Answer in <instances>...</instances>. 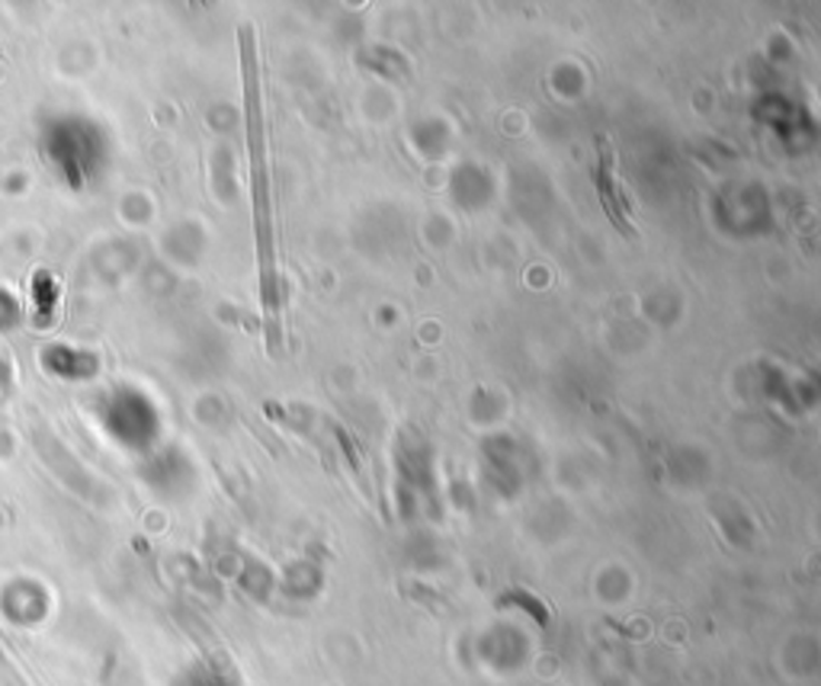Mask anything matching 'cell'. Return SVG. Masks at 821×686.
<instances>
[{
    "instance_id": "cell-1",
    "label": "cell",
    "mask_w": 821,
    "mask_h": 686,
    "mask_svg": "<svg viewBox=\"0 0 821 686\" xmlns=\"http://www.w3.org/2000/svg\"><path fill=\"white\" fill-rule=\"evenodd\" d=\"M238 39H241V81H244V122H248L260 299H263V312H267L270 353L280 356V350H283V286H280V273H277V244H273V193H270V164H267V122H263V90H260L254 29L241 27Z\"/></svg>"
},
{
    "instance_id": "cell-2",
    "label": "cell",
    "mask_w": 821,
    "mask_h": 686,
    "mask_svg": "<svg viewBox=\"0 0 821 686\" xmlns=\"http://www.w3.org/2000/svg\"><path fill=\"white\" fill-rule=\"evenodd\" d=\"M597 196L603 202V212L617 225V231L625 234V238H632L635 231L629 225L623 186H620V176H617V154H613V144H610L607 135H597Z\"/></svg>"
}]
</instances>
